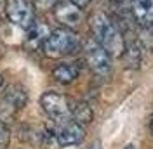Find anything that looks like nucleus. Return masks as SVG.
Returning <instances> with one entry per match:
<instances>
[{
  "mask_svg": "<svg viewBox=\"0 0 153 149\" xmlns=\"http://www.w3.org/2000/svg\"><path fill=\"white\" fill-rule=\"evenodd\" d=\"M10 142V130L7 128V125L0 123V149H7Z\"/></svg>",
  "mask_w": 153,
  "mask_h": 149,
  "instance_id": "nucleus-15",
  "label": "nucleus"
},
{
  "mask_svg": "<svg viewBox=\"0 0 153 149\" xmlns=\"http://www.w3.org/2000/svg\"><path fill=\"white\" fill-rule=\"evenodd\" d=\"M57 2L59 0H35V5L42 10H49V9H54Z\"/></svg>",
  "mask_w": 153,
  "mask_h": 149,
  "instance_id": "nucleus-16",
  "label": "nucleus"
},
{
  "mask_svg": "<svg viewBox=\"0 0 153 149\" xmlns=\"http://www.w3.org/2000/svg\"><path fill=\"white\" fill-rule=\"evenodd\" d=\"M124 149H134V146H132V144H129V146H125Z\"/></svg>",
  "mask_w": 153,
  "mask_h": 149,
  "instance_id": "nucleus-19",
  "label": "nucleus"
},
{
  "mask_svg": "<svg viewBox=\"0 0 153 149\" xmlns=\"http://www.w3.org/2000/svg\"><path fill=\"white\" fill-rule=\"evenodd\" d=\"M51 35V30L45 23L35 21L28 30H26V38H25V45L30 50H37L38 47L44 45V42L47 40V37Z\"/></svg>",
  "mask_w": 153,
  "mask_h": 149,
  "instance_id": "nucleus-9",
  "label": "nucleus"
},
{
  "mask_svg": "<svg viewBox=\"0 0 153 149\" xmlns=\"http://www.w3.org/2000/svg\"><path fill=\"white\" fill-rule=\"evenodd\" d=\"M87 149H103V146H101V142H94V144H91Z\"/></svg>",
  "mask_w": 153,
  "mask_h": 149,
  "instance_id": "nucleus-18",
  "label": "nucleus"
},
{
  "mask_svg": "<svg viewBox=\"0 0 153 149\" xmlns=\"http://www.w3.org/2000/svg\"><path fill=\"white\" fill-rule=\"evenodd\" d=\"M152 132H153V120H152Z\"/></svg>",
  "mask_w": 153,
  "mask_h": 149,
  "instance_id": "nucleus-21",
  "label": "nucleus"
},
{
  "mask_svg": "<svg viewBox=\"0 0 153 149\" xmlns=\"http://www.w3.org/2000/svg\"><path fill=\"white\" fill-rule=\"evenodd\" d=\"M54 16L56 19L70 30H75L82 24L84 21V14H82V9L76 7L73 2L70 0H63V2H57L56 7H54Z\"/></svg>",
  "mask_w": 153,
  "mask_h": 149,
  "instance_id": "nucleus-7",
  "label": "nucleus"
},
{
  "mask_svg": "<svg viewBox=\"0 0 153 149\" xmlns=\"http://www.w3.org/2000/svg\"><path fill=\"white\" fill-rule=\"evenodd\" d=\"M40 106H42V109L45 111L47 116H51L52 120H56V121L68 120L70 114H71V106H70L68 97L63 95V94L52 92V90L42 94Z\"/></svg>",
  "mask_w": 153,
  "mask_h": 149,
  "instance_id": "nucleus-4",
  "label": "nucleus"
},
{
  "mask_svg": "<svg viewBox=\"0 0 153 149\" xmlns=\"http://www.w3.org/2000/svg\"><path fill=\"white\" fill-rule=\"evenodd\" d=\"M57 128L54 130L56 140L61 146H75L84 139V127L75 120H61L57 121Z\"/></svg>",
  "mask_w": 153,
  "mask_h": 149,
  "instance_id": "nucleus-8",
  "label": "nucleus"
},
{
  "mask_svg": "<svg viewBox=\"0 0 153 149\" xmlns=\"http://www.w3.org/2000/svg\"><path fill=\"white\" fill-rule=\"evenodd\" d=\"M139 40L141 45L146 49H153V24L152 26H143L139 31Z\"/></svg>",
  "mask_w": 153,
  "mask_h": 149,
  "instance_id": "nucleus-14",
  "label": "nucleus"
},
{
  "mask_svg": "<svg viewBox=\"0 0 153 149\" xmlns=\"http://www.w3.org/2000/svg\"><path fill=\"white\" fill-rule=\"evenodd\" d=\"M70 2H73L76 7H80V9H84V7H87L92 0H70Z\"/></svg>",
  "mask_w": 153,
  "mask_h": 149,
  "instance_id": "nucleus-17",
  "label": "nucleus"
},
{
  "mask_svg": "<svg viewBox=\"0 0 153 149\" xmlns=\"http://www.w3.org/2000/svg\"><path fill=\"white\" fill-rule=\"evenodd\" d=\"M91 30L99 45L108 52L110 57H122L125 52V40L122 31L105 12H96L89 19Z\"/></svg>",
  "mask_w": 153,
  "mask_h": 149,
  "instance_id": "nucleus-1",
  "label": "nucleus"
},
{
  "mask_svg": "<svg viewBox=\"0 0 153 149\" xmlns=\"http://www.w3.org/2000/svg\"><path fill=\"white\" fill-rule=\"evenodd\" d=\"M132 16L139 28L153 24V0H132Z\"/></svg>",
  "mask_w": 153,
  "mask_h": 149,
  "instance_id": "nucleus-10",
  "label": "nucleus"
},
{
  "mask_svg": "<svg viewBox=\"0 0 153 149\" xmlns=\"http://www.w3.org/2000/svg\"><path fill=\"white\" fill-rule=\"evenodd\" d=\"M85 61H87V64H89V68L96 74H99V76L108 74L110 69H111L108 52L96 40H89L85 44Z\"/></svg>",
  "mask_w": 153,
  "mask_h": 149,
  "instance_id": "nucleus-6",
  "label": "nucleus"
},
{
  "mask_svg": "<svg viewBox=\"0 0 153 149\" xmlns=\"http://www.w3.org/2000/svg\"><path fill=\"white\" fill-rule=\"evenodd\" d=\"M5 14L12 24L28 30L35 23V7L30 0H7Z\"/></svg>",
  "mask_w": 153,
  "mask_h": 149,
  "instance_id": "nucleus-3",
  "label": "nucleus"
},
{
  "mask_svg": "<svg viewBox=\"0 0 153 149\" xmlns=\"http://www.w3.org/2000/svg\"><path fill=\"white\" fill-rule=\"evenodd\" d=\"M80 42L78 37L71 31L70 28H59L51 31V35L47 37V40L44 42L42 50L47 57H63L68 54H73L78 50Z\"/></svg>",
  "mask_w": 153,
  "mask_h": 149,
  "instance_id": "nucleus-2",
  "label": "nucleus"
},
{
  "mask_svg": "<svg viewBox=\"0 0 153 149\" xmlns=\"http://www.w3.org/2000/svg\"><path fill=\"white\" fill-rule=\"evenodd\" d=\"M78 73H80V69H78L76 64L65 63V64H59L54 68L52 76L56 78L57 82H61V83H71V82H75L78 78Z\"/></svg>",
  "mask_w": 153,
  "mask_h": 149,
  "instance_id": "nucleus-11",
  "label": "nucleus"
},
{
  "mask_svg": "<svg viewBox=\"0 0 153 149\" xmlns=\"http://www.w3.org/2000/svg\"><path fill=\"white\" fill-rule=\"evenodd\" d=\"M2 83H4V78H2V74H0V87H2Z\"/></svg>",
  "mask_w": 153,
  "mask_h": 149,
  "instance_id": "nucleus-20",
  "label": "nucleus"
},
{
  "mask_svg": "<svg viewBox=\"0 0 153 149\" xmlns=\"http://www.w3.org/2000/svg\"><path fill=\"white\" fill-rule=\"evenodd\" d=\"M28 101V94L26 89H23L21 85H12L7 89V92L2 95L0 99V118H12L16 113L26 104Z\"/></svg>",
  "mask_w": 153,
  "mask_h": 149,
  "instance_id": "nucleus-5",
  "label": "nucleus"
},
{
  "mask_svg": "<svg viewBox=\"0 0 153 149\" xmlns=\"http://www.w3.org/2000/svg\"><path fill=\"white\" fill-rule=\"evenodd\" d=\"M71 114H73V120L76 123H80V125H87V123H91L92 121V109H91V106L87 103H78L71 109Z\"/></svg>",
  "mask_w": 153,
  "mask_h": 149,
  "instance_id": "nucleus-12",
  "label": "nucleus"
},
{
  "mask_svg": "<svg viewBox=\"0 0 153 149\" xmlns=\"http://www.w3.org/2000/svg\"><path fill=\"white\" fill-rule=\"evenodd\" d=\"M124 57H125V66L139 68L141 59H143V56H141V45L139 44H131L129 47H125Z\"/></svg>",
  "mask_w": 153,
  "mask_h": 149,
  "instance_id": "nucleus-13",
  "label": "nucleus"
}]
</instances>
